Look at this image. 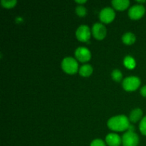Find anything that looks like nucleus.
Listing matches in <instances>:
<instances>
[{
  "instance_id": "10",
  "label": "nucleus",
  "mask_w": 146,
  "mask_h": 146,
  "mask_svg": "<svg viewBox=\"0 0 146 146\" xmlns=\"http://www.w3.org/2000/svg\"><path fill=\"white\" fill-rule=\"evenodd\" d=\"M106 142L109 146H119L122 142V139L118 134L111 133L106 135Z\"/></svg>"
},
{
  "instance_id": "11",
  "label": "nucleus",
  "mask_w": 146,
  "mask_h": 146,
  "mask_svg": "<svg viewBox=\"0 0 146 146\" xmlns=\"http://www.w3.org/2000/svg\"><path fill=\"white\" fill-rule=\"evenodd\" d=\"M143 116V111L139 108H134L130 113L129 120L132 122H137L141 119Z\"/></svg>"
},
{
  "instance_id": "22",
  "label": "nucleus",
  "mask_w": 146,
  "mask_h": 146,
  "mask_svg": "<svg viewBox=\"0 0 146 146\" xmlns=\"http://www.w3.org/2000/svg\"><path fill=\"white\" fill-rule=\"evenodd\" d=\"M76 2L79 3V4H83V3L86 2V0H76Z\"/></svg>"
},
{
  "instance_id": "9",
  "label": "nucleus",
  "mask_w": 146,
  "mask_h": 146,
  "mask_svg": "<svg viewBox=\"0 0 146 146\" xmlns=\"http://www.w3.org/2000/svg\"><path fill=\"white\" fill-rule=\"evenodd\" d=\"M75 56L78 61L81 62H86L89 61L91 57V51L86 47L80 46L75 51Z\"/></svg>"
},
{
  "instance_id": "14",
  "label": "nucleus",
  "mask_w": 146,
  "mask_h": 146,
  "mask_svg": "<svg viewBox=\"0 0 146 146\" xmlns=\"http://www.w3.org/2000/svg\"><path fill=\"white\" fill-rule=\"evenodd\" d=\"M93 73V67L90 64H84L79 68V74L82 76H89Z\"/></svg>"
},
{
  "instance_id": "16",
  "label": "nucleus",
  "mask_w": 146,
  "mask_h": 146,
  "mask_svg": "<svg viewBox=\"0 0 146 146\" xmlns=\"http://www.w3.org/2000/svg\"><path fill=\"white\" fill-rule=\"evenodd\" d=\"M111 76L113 79L115 81H120L122 79L123 74L121 71L118 69H114L111 73Z\"/></svg>"
},
{
  "instance_id": "20",
  "label": "nucleus",
  "mask_w": 146,
  "mask_h": 146,
  "mask_svg": "<svg viewBox=\"0 0 146 146\" xmlns=\"http://www.w3.org/2000/svg\"><path fill=\"white\" fill-rule=\"evenodd\" d=\"M91 146H106V145L103 140L95 139L91 142Z\"/></svg>"
},
{
  "instance_id": "21",
  "label": "nucleus",
  "mask_w": 146,
  "mask_h": 146,
  "mask_svg": "<svg viewBox=\"0 0 146 146\" xmlns=\"http://www.w3.org/2000/svg\"><path fill=\"white\" fill-rule=\"evenodd\" d=\"M141 94L143 96L146 97V85L143 86L141 89Z\"/></svg>"
},
{
  "instance_id": "8",
  "label": "nucleus",
  "mask_w": 146,
  "mask_h": 146,
  "mask_svg": "<svg viewBox=\"0 0 146 146\" xmlns=\"http://www.w3.org/2000/svg\"><path fill=\"white\" fill-rule=\"evenodd\" d=\"M92 33L96 38L101 40L105 38L106 35L107 30L105 26L101 23H96L92 27Z\"/></svg>"
},
{
  "instance_id": "6",
  "label": "nucleus",
  "mask_w": 146,
  "mask_h": 146,
  "mask_svg": "<svg viewBox=\"0 0 146 146\" xmlns=\"http://www.w3.org/2000/svg\"><path fill=\"white\" fill-rule=\"evenodd\" d=\"M77 38L81 41H87L91 37V29L87 25H81L76 31Z\"/></svg>"
},
{
  "instance_id": "5",
  "label": "nucleus",
  "mask_w": 146,
  "mask_h": 146,
  "mask_svg": "<svg viewBox=\"0 0 146 146\" xmlns=\"http://www.w3.org/2000/svg\"><path fill=\"white\" fill-rule=\"evenodd\" d=\"M145 9L142 4H134L128 10V15L133 19H138L144 15Z\"/></svg>"
},
{
  "instance_id": "13",
  "label": "nucleus",
  "mask_w": 146,
  "mask_h": 146,
  "mask_svg": "<svg viewBox=\"0 0 146 146\" xmlns=\"http://www.w3.org/2000/svg\"><path fill=\"white\" fill-rule=\"evenodd\" d=\"M122 40L124 44H127V45H131L135 42V36L132 32H126L123 35Z\"/></svg>"
},
{
  "instance_id": "18",
  "label": "nucleus",
  "mask_w": 146,
  "mask_h": 146,
  "mask_svg": "<svg viewBox=\"0 0 146 146\" xmlns=\"http://www.w3.org/2000/svg\"><path fill=\"white\" fill-rule=\"evenodd\" d=\"M76 12L80 17H84V16H85L86 14L87 9L83 5H79L77 6L76 8Z\"/></svg>"
},
{
  "instance_id": "4",
  "label": "nucleus",
  "mask_w": 146,
  "mask_h": 146,
  "mask_svg": "<svg viewBox=\"0 0 146 146\" xmlns=\"http://www.w3.org/2000/svg\"><path fill=\"white\" fill-rule=\"evenodd\" d=\"M138 143V135L133 131H128L123 135L122 143L123 146H137Z\"/></svg>"
},
{
  "instance_id": "17",
  "label": "nucleus",
  "mask_w": 146,
  "mask_h": 146,
  "mask_svg": "<svg viewBox=\"0 0 146 146\" xmlns=\"http://www.w3.org/2000/svg\"><path fill=\"white\" fill-rule=\"evenodd\" d=\"M17 0H1V5L6 8H11L14 7L17 4Z\"/></svg>"
},
{
  "instance_id": "15",
  "label": "nucleus",
  "mask_w": 146,
  "mask_h": 146,
  "mask_svg": "<svg viewBox=\"0 0 146 146\" xmlns=\"http://www.w3.org/2000/svg\"><path fill=\"white\" fill-rule=\"evenodd\" d=\"M124 65L127 67L128 68L130 69H133L135 67L136 65V63H135V60L131 56H126L124 58L123 60Z\"/></svg>"
},
{
  "instance_id": "3",
  "label": "nucleus",
  "mask_w": 146,
  "mask_h": 146,
  "mask_svg": "<svg viewBox=\"0 0 146 146\" xmlns=\"http://www.w3.org/2000/svg\"><path fill=\"white\" fill-rule=\"evenodd\" d=\"M141 85V79L137 76H128L123 81V87L127 91L136 90Z\"/></svg>"
},
{
  "instance_id": "7",
  "label": "nucleus",
  "mask_w": 146,
  "mask_h": 146,
  "mask_svg": "<svg viewBox=\"0 0 146 146\" xmlns=\"http://www.w3.org/2000/svg\"><path fill=\"white\" fill-rule=\"evenodd\" d=\"M115 13L111 7H107L103 9L100 12V19L104 23H110L114 19Z\"/></svg>"
},
{
  "instance_id": "19",
  "label": "nucleus",
  "mask_w": 146,
  "mask_h": 146,
  "mask_svg": "<svg viewBox=\"0 0 146 146\" xmlns=\"http://www.w3.org/2000/svg\"><path fill=\"white\" fill-rule=\"evenodd\" d=\"M139 128L141 132L143 135H146V115L141 119V122H140Z\"/></svg>"
},
{
  "instance_id": "1",
  "label": "nucleus",
  "mask_w": 146,
  "mask_h": 146,
  "mask_svg": "<svg viewBox=\"0 0 146 146\" xmlns=\"http://www.w3.org/2000/svg\"><path fill=\"white\" fill-rule=\"evenodd\" d=\"M107 125L108 128L113 131H123L129 128V119L124 115H115L108 120Z\"/></svg>"
},
{
  "instance_id": "2",
  "label": "nucleus",
  "mask_w": 146,
  "mask_h": 146,
  "mask_svg": "<svg viewBox=\"0 0 146 146\" xmlns=\"http://www.w3.org/2000/svg\"><path fill=\"white\" fill-rule=\"evenodd\" d=\"M61 68L65 72L69 74H75L78 69V64L76 60L71 56L65 57L61 62Z\"/></svg>"
},
{
  "instance_id": "12",
  "label": "nucleus",
  "mask_w": 146,
  "mask_h": 146,
  "mask_svg": "<svg viewBox=\"0 0 146 146\" xmlns=\"http://www.w3.org/2000/svg\"><path fill=\"white\" fill-rule=\"evenodd\" d=\"M112 4L116 9L124 10L129 6V0H113Z\"/></svg>"
}]
</instances>
